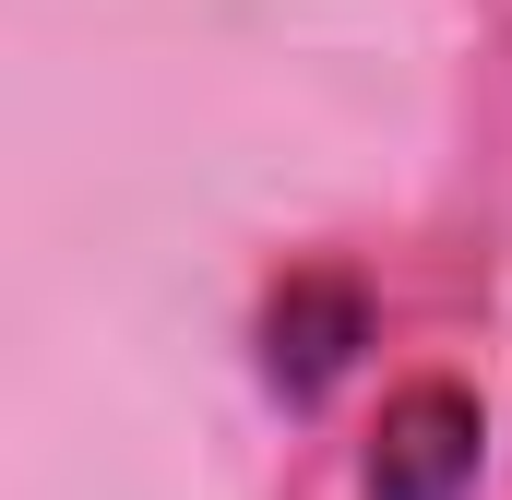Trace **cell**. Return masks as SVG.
<instances>
[{
  "label": "cell",
  "mask_w": 512,
  "mask_h": 500,
  "mask_svg": "<svg viewBox=\"0 0 512 500\" xmlns=\"http://www.w3.org/2000/svg\"><path fill=\"white\" fill-rule=\"evenodd\" d=\"M477 453H489V417L465 381H405L370 429V500H465L477 489Z\"/></svg>",
  "instance_id": "1"
},
{
  "label": "cell",
  "mask_w": 512,
  "mask_h": 500,
  "mask_svg": "<svg viewBox=\"0 0 512 500\" xmlns=\"http://www.w3.org/2000/svg\"><path fill=\"white\" fill-rule=\"evenodd\" d=\"M370 346V298H358V274H286L274 298H262V381L286 393V405H310L322 381L346 370Z\"/></svg>",
  "instance_id": "2"
}]
</instances>
